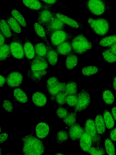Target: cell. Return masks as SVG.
<instances>
[{
	"mask_svg": "<svg viewBox=\"0 0 116 155\" xmlns=\"http://www.w3.org/2000/svg\"><path fill=\"white\" fill-rule=\"evenodd\" d=\"M29 64L27 75L35 83H38L48 73V63L44 58L36 55Z\"/></svg>",
	"mask_w": 116,
	"mask_h": 155,
	"instance_id": "6da1fadb",
	"label": "cell"
},
{
	"mask_svg": "<svg viewBox=\"0 0 116 155\" xmlns=\"http://www.w3.org/2000/svg\"><path fill=\"white\" fill-rule=\"evenodd\" d=\"M23 142L22 151L24 155L43 154L45 147L42 141L34 136L32 134L22 137Z\"/></svg>",
	"mask_w": 116,
	"mask_h": 155,
	"instance_id": "7a4b0ae2",
	"label": "cell"
},
{
	"mask_svg": "<svg viewBox=\"0 0 116 155\" xmlns=\"http://www.w3.org/2000/svg\"><path fill=\"white\" fill-rule=\"evenodd\" d=\"M83 6L90 13L97 16L104 15L110 9L107 0H87L84 2Z\"/></svg>",
	"mask_w": 116,
	"mask_h": 155,
	"instance_id": "3957f363",
	"label": "cell"
},
{
	"mask_svg": "<svg viewBox=\"0 0 116 155\" xmlns=\"http://www.w3.org/2000/svg\"><path fill=\"white\" fill-rule=\"evenodd\" d=\"M72 48L75 54L82 55L91 50L94 45L82 34L74 37L71 41Z\"/></svg>",
	"mask_w": 116,
	"mask_h": 155,
	"instance_id": "277c9868",
	"label": "cell"
},
{
	"mask_svg": "<svg viewBox=\"0 0 116 155\" xmlns=\"http://www.w3.org/2000/svg\"><path fill=\"white\" fill-rule=\"evenodd\" d=\"M46 32L49 37L51 44L55 49L62 43L72 40L74 37L72 33L65 29Z\"/></svg>",
	"mask_w": 116,
	"mask_h": 155,
	"instance_id": "5b68a950",
	"label": "cell"
},
{
	"mask_svg": "<svg viewBox=\"0 0 116 155\" xmlns=\"http://www.w3.org/2000/svg\"><path fill=\"white\" fill-rule=\"evenodd\" d=\"M66 83L60 82L55 76H50L47 80V89L51 96L50 100L55 101V96L59 92L65 91Z\"/></svg>",
	"mask_w": 116,
	"mask_h": 155,
	"instance_id": "8992f818",
	"label": "cell"
},
{
	"mask_svg": "<svg viewBox=\"0 0 116 155\" xmlns=\"http://www.w3.org/2000/svg\"><path fill=\"white\" fill-rule=\"evenodd\" d=\"M88 23L95 33L98 35L103 36L108 32L109 28L108 21L104 18L94 19L89 18Z\"/></svg>",
	"mask_w": 116,
	"mask_h": 155,
	"instance_id": "52a82bcc",
	"label": "cell"
},
{
	"mask_svg": "<svg viewBox=\"0 0 116 155\" xmlns=\"http://www.w3.org/2000/svg\"><path fill=\"white\" fill-rule=\"evenodd\" d=\"M9 46L11 55L14 58L18 59H24V43L17 34L13 31Z\"/></svg>",
	"mask_w": 116,
	"mask_h": 155,
	"instance_id": "ba28073f",
	"label": "cell"
},
{
	"mask_svg": "<svg viewBox=\"0 0 116 155\" xmlns=\"http://www.w3.org/2000/svg\"><path fill=\"white\" fill-rule=\"evenodd\" d=\"M84 130L85 132L92 138V145H101L102 137L98 134L95 121L93 120L91 118L87 120L85 124Z\"/></svg>",
	"mask_w": 116,
	"mask_h": 155,
	"instance_id": "9c48e42d",
	"label": "cell"
},
{
	"mask_svg": "<svg viewBox=\"0 0 116 155\" xmlns=\"http://www.w3.org/2000/svg\"><path fill=\"white\" fill-rule=\"evenodd\" d=\"M91 97L89 91L83 89L78 94L77 102L73 111L80 112L84 110L89 107Z\"/></svg>",
	"mask_w": 116,
	"mask_h": 155,
	"instance_id": "30bf717a",
	"label": "cell"
},
{
	"mask_svg": "<svg viewBox=\"0 0 116 155\" xmlns=\"http://www.w3.org/2000/svg\"><path fill=\"white\" fill-rule=\"evenodd\" d=\"M27 8L37 12L43 9L53 11L54 6L45 4L39 0H20Z\"/></svg>",
	"mask_w": 116,
	"mask_h": 155,
	"instance_id": "8fae6325",
	"label": "cell"
},
{
	"mask_svg": "<svg viewBox=\"0 0 116 155\" xmlns=\"http://www.w3.org/2000/svg\"><path fill=\"white\" fill-rule=\"evenodd\" d=\"M22 74L18 71L10 73L6 78V83L10 87H16L20 86L22 82Z\"/></svg>",
	"mask_w": 116,
	"mask_h": 155,
	"instance_id": "7c38bea8",
	"label": "cell"
},
{
	"mask_svg": "<svg viewBox=\"0 0 116 155\" xmlns=\"http://www.w3.org/2000/svg\"><path fill=\"white\" fill-rule=\"evenodd\" d=\"M53 12L55 16L67 25L76 28L84 29L81 23L78 22L74 19L61 13Z\"/></svg>",
	"mask_w": 116,
	"mask_h": 155,
	"instance_id": "4fadbf2b",
	"label": "cell"
},
{
	"mask_svg": "<svg viewBox=\"0 0 116 155\" xmlns=\"http://www.w3.org/2000/svg\"><path fill=\"white\" fill-rule=\"evenodd\" d=\"M37 13V22L44 27L54 16L53 11L49 9H43Z\"/></svg>",
	"mask_w": 116,
	"mask_h": 155,
	"instance_id": "5bb4252c",
	"label": "cell"
},
{
	"mask_svg": "<svg viewBox=\"0 0 116 155\" xmlns=\"http://www.w3.org/2000/svg\"><path fill=\"white\" fill-rule=\"evenodd\" d=\"M85 132L84 128L81 127L79 123L76 122L69 127L68 132L69 138L75 141L79 140Z\"/></svg>",
	"mask_w": 116,
	"mask_h": 155,
	"instance_id": "9a60e30c",
	"label": "cell"
},
{
	"mask_svg": "<svg viewBox=\"0 0 116 155\" xmlns=\"http://www.w3.org/2000/svg\"><path fill=\"white\" fill-rule=\"evenodd\" d=\"M24 55L29 61L30 64L36 55L34 46L26 35L24 37Z\"/></svg>",
	"mask_w": 116,
	"mask_h": 155,
	"instance_id": "2e32d148",
	"label": "cell"
},
{
	"mask_svg": "<svg viewBox=\"0 0 116 155\" xmlns=\"http://www.w3.org/2000/svg\"><path fill=\"white\" fill-rule=\"evenodd\" d=\"M67 25L54 15L53 19L44 27L46 32L64 29Z\"/></svg>",
	"mask_w": 116,
	"mask_h": 155,
	"instance_id": "e0dca14e",
	"label": "cell"
},
{
	"mask_svg": "<svg viewBox=\"0 0 116 155\" xmlns=\"http://www.w3.org/2000/svg\"><path fill=\"white\" fill-rule=\"evenodd\" d=\"M71 41H65L55 48L59 55L67 56L71 54H75L72 48Z\"/></svg>",
	"mask_w": 116,
	"mask_h": 155,
	"instance_id": "ac0fdd59",
	"label": "cell"
},
{
	"mask_svg": "<svg viewBox=\"0 0 116 155\" xmlns=\"http://www.w3.org/2000/svg\"><path fill=\"white\" fill-rule=\"evenodd\" d=\"M50 130V127L47 123L39 122L37 124L35 128L36 136L40 139L44 138L48 135Z\"/></svg>",
	"mask_w": 116,
	"mask_h": 155,
	"instance_id": "d6986e66",
	"label": "cell"
},
{
	"mask_svg": "<svg viewBox=\"0 0 116 155\" xmlns=\"http://www.w3.org/2000/svg\"><path fill=\"white\" fill-rule=\"evenodd\" d=\"M103 116L101 114H98L95 121L97 132L102 137L105 136L106 128Z\"/></svg>",
	"mask_w": 116,
	"mask_h": 155,
	"instance_id": "ffe728a7",
	"label": "cell"
},
{
	"mask_svg": "<svg viewBox=\"0 0 116 155\" xmlns=\"http://www.w3.org/2000/svg\"><path fill=\"white\" fill-rule=\"evenodd\" d=\"M34 28L36 34L42 39L47 45L53 47L48 40L47 34L43 26L36 22L34 24Z\"/></svg>",
	"mask_w": 116,
	"mask_h": 155,
	"instance_id": "44dd1931",
	"label": "cell"
},
{
	"mask_svg": "<svg viewBox=\"0 0 116 155\" xmlns=\"http://www.w3.org/2000/svg\"><path fill=\"white\" fill-rule=\"evenodd\" d=\"M31 98L34 105L38 107L44 106L47 102L46 96L40 91H37L34 93Z\"/></svg>",
	"mask_w": 116,
	"mask_h": 155,
	"instance_id": "7402d4cb",
	"label": "cell"
},
{
	"mask_svg": "<svg viewBox=\"0 0 116 155\" xmlns=\"http://www.w3.org/2000/svg\"><path fill=\"white\" fill-rule=\"evenodd\" d=\"M5 16L6 19L12 31L17 34L21 33L22 26L19 23L11 14H7Z\"/></svg>",
	"mask_w": 116,
	"mask_h": 155,
	"instance_id": "603a6c76",
	"label": "cell"
},
{
	"mask_svg": "<svg viewBox=\"0 0 116 155\" xmlns=\"http://www.w3.org/2000/svg\"><path fill=\"white\" fill-rule=\"evenodd\" d=\"M79 140V145L83 151L87 152L92 145V138L85 132Z\"/></svg>",
	"mask_w": 116,
	"mask_h": 155,
	"instance_id": "cb8c5ba5",
	"label": "cell"
},
{
	"mask_svg": "<svg viewBox=\"0 0 116 155\" xmlns=\"http://www.w3.org/2000/svg\"><path fill=\"white\" fill-rule=\"evenodd\" d=\"M58 56L57 52L53 47L47 46L46 60L50 65L54 66L57 64Z\"/></svg>",
	"mask_w": 116,
	"mask_h": 155,
	"instance_id": "d4e9b609",
	"label": "cell"
},
{
	"mask_svg": "<svg viewBox=\"0 0 116 155\" xmlns=\"http://www.w3.org/2000/svg\"><path fill=\"white\" fill-rule=\"evenodd\" d=\"M11 15L19 23L21 26L25 27L27 26V22L24 17L19 11L11 5H9Z\"/></svg>",
	"mask_w": 116,
	"mask_h": 155,
	"instance_id": "484cf974",
	"label": "cell"
},
{
	"mask_svg": "<svg viewBox=\"0 0 116 155\" xmlns=\"http://www.w3.org/2000/svg\"><path fill=\"white\" fill-rule=\"evenodd\" d=\"M0 32L7 38L12 37L13 31L6 19L2 18L0 21Z\"/></svg>",
	"mask_w": 116,
	"mask_h": 155,
	"instance_id": "4316f807",
	"label": "cell"
},
{
	"mask_svg": "<svg viewBox=\"0 0 116 155\" xmlns=\"http://www.w3.org/2000/svg\"><path fill=\"white\" fill-rule=\"evenodd\" d=\"M36 55L46 59L47 46L44 42L37 43L34 45Z\"/></svg>",
	"mask_w": 116,
	"mask_h": 155,
	"instance_id": "83f0119b",
	"label": "cell"
},
{
	"mask_svg": "<svg viewBox=\"0 0 116 155\" xmlns=\"http://www.w3.org/2000/svg\"><path fill=\"white\" fill-rule=\"evenodd\" d=\"M103 116L106 128L108 129L112 128L114 126L115 121L111 114L106 108L104 111Z\"/></svg>",
	"mask_w": 116,
	"mask_h": 155,
	"instance_id": "f1b7e54d",
	"label": "cell"
},
{
	"mask_svg": "<svg viewBox=\"0 0 116 155\" xmlns=\"http://www.w3.org/2000/svg\"><path fill=\"white\" fill-rule=\"evenodd\" d=\"M13 94L15 100L20 103H26L28 101L27 94L20 88H18L14 89L13 91Z\"/></svg>",
	"mask_w": 116,
	"mask_h": 155,
	"instance_id": "f546056e",
	"label": "cell"
},
{
	"mask_svg": "<svg viewBox=\"0 0 116 155\" xmlns=\"http://www.w3.org/2000/svg\"><path fill=\"white\" fill-rule=\"evenodd\" d=\"M116 42V34L105 36L99 40V44L103 47L109 46Z\"/></svg>",
	"mask_w": 116,
	"mask_h": 155,
	"instance_id": "4dcf8cb0",
	"label": "cell"
},
{
	"mask_svg": "<svg viewBox=\"0 0 116 155\" xmlns=\"http://www.w3.org/2000/svg\"><path fill=\"white\" fill-rule=\"evenodd\" d=\"M78 59L75 54H70L67 56L65 61L66 67L67 69L72 70L77 64Z\"/></svg>",
	"mask_w": 116,
	"mask_h": 155,
	"instance_id": "1f68e13d",
	"label": "cell"
},
{
	"mask_svg": "<svg viewBox=\"0 0 116 155\" xmlns=\"http://www.w3.org/2000/svg\"><path fill=\"white\" fill-rule=\"evenodd\" d=\"M78 86L75 81L70 80L66 83L65 92L67 95L78 94Z\"/></svg>",
	"mask_w": 116,
	"mask_h": 155,
	"instance_id": "d6a6232c",
	"label": "cell"
},
{
	"mask_svg": "<svg viewBox=\"0 0 116 155\" xmlns=\"http://www.w3.org/2000/svg\"><path fill=\"white\" fill-rule=\"evenodd\" d=\"M102 55V60L105 62L109 63L116 62V55L113 53L109 48L103 51Z\"/></svg>",
	"mask_w": 116,
	"mask_h": 155,
	"instance_id": "836d02e7",
	"label": "cell"
},
{
	"mask_svg": "<svg viewBox=\"0 0 116 155\" xmlns=\"http://www.w3.org/2000/svg\"><path fill=\"white\" fill-rule=\"evenodd\" d=\"M0 61H4L10 57L11 55L9 45L5 44L0 46Z\"/></svg>",
	"mask_w": 116,
	"mask_h": 155,
	"instance_id": "e575fe53",
	"label": "cell"
},
{
	"mask_svg": "<svg viewBox=\"0 0 116 155\" xmlns=\"http://www.w3.org/2000/svg\"><path fill=\"white\" fill-rule=\"evenodd\" d=\"M76 112H69L67 116L63 119V121L67 126L70 127L76 123Z\"/></svg>",
	"mask_w": 116,
	"mask_h": 155,
	"instance_id": "d590c367",
	"label": "cell"
},
{
	"mask_svg": "<svg viewBox=\"0 0 116 155\" xmlns=\"http://www.w3.org/2000/svg\"><path fill=\"white\" fill-rule=\"evenodd\" d=\"M102 99L106 104L110 105L113 103L115 98L111 91L108 90H106L103 92Z\"/></svg>",
	"mask_w": 116,
	"mask_h": 155,
	"instance_id": "8d00e7d4",
	"label": "cell"
},
{
	"mask_svg": "<svg viewBox=\"0 0 116 155\" xmlns=\"http://www.w3.org/2000/svg\"><path fill=\"white\" fill-rule=\"evenodd\" d=\"M69 137L68 133L67 131L60 130L56 134L55 142L56 143H62L67 141Z\"/></svg>",
	"mask_w": 116,
	"mask_h": 155,
	"instance_id": "74e56055",
	"label": "cell"
},
{
	"mask_svg": "<svg viewBox=\"0 0 116 155\" xmlns=\"http://www.w3.org/2000/svg\"><path fill=\"white\" fill-rule=\"evenodd\" d=\"M104 145L105 152L108 154H115V147L112 140L110 138L107 137L105 140Z\"/></svg>",
	"mask_w": 116,
	"mask_h": 155,
	"instance_id": "f35d334b",
	"label": "cell"
},
{
	"mask_svg": "<svg viewBox=\"0 0 116 155\" xmlns=\"http://www.w3.org/2000/svg\"><path fill=\"white\" fill-rule=\"evenodd\" d=\"M87 153L89 154L93 155H103L105 154L106 153L101 145H92Z\"/></svg>",
	"mask_w": 116,
	"mask_h": 155,
	"instance_id": "ab89813d",
	"label": "cell"
},
{
	"mask_svg": "<svg viewBox=\"0 0 116 155\" xmlns=\"http://www.w3.org/2000/svg\"><path fill=\"white\" fill-rule=\"evenodd\" d=\"M99 71L98 68L95 66H87L82 70V74L85 76H90L95 74Z\"/></svg>",
	"mask_w": 116,
	"mask_h": 155,
	"instance_id": "60d3db41",
	"label": "cell"
},
{
	"mask_svg": "<svg viewBox=\"0 0 116 155\" xmlns=\"http://www.w3.org/2000/svg\"><path fill=\"white\" fill-rule=\"evenodd\" d=\"M78 94L67 95L66 98V103L71 107H74L76 105L78 100Z\"/></svg>",
	"mask_w": 116,
	"mask_h": 155,
	"instance_id": "b9f144b4",
	"label": "cell"
},
{
	"mask_svg": "<svg viewBox=\"0 0 116 155\" xmlns=\"http://www.w3.org/2000/svg\"><path fill=\"white\" fill-rule=\"evenodd\" d=\"M67 95L65 91L58 93L55 97V101L59 105L63 106L66 104V98Z\"/></svg>",
	"mask_w": 116,
	"mask_h": 155,
	"instance_id": "7bdbcfd3",
	"label": "cell"
},
{
	"mask_svg": "<svg viewBox=\"0 0 116 155\" xmlns=\"http://www.w3.org/2000/svg\"><path fill=\"white\" fill-rule=\"evenodd\" d=\"M44 3L53 6H58L66 8V5L59 0H39Z\"/></svg>",
	"mask_w": 116,
	"mask_h": 155,
	"instance_id": "ee69618b",
	"label": "cell"
},
{
	"mask_svg": "<svg viewBox=\"0 0 116 155\" xmlns=\"http://www.w3.org/2000/svg\"><path fill=\"white\" fill-rule=\"evenodd\" d=\"M69 111L67 109L62 106L59 105L56 111L57 116L60 118L63 119L68 114Z\"/></svg>",
	"mask_w": 116,
	"mask_h": 155,
	"instance_id": "f6af8a7d",
	"label": "cell"
},
{
	"mask_svg": "<svg viewBox=\"0 0 116 155\" xmlns=\"http://www.w3.org/2000/svg\"><path fill=\"white\" fill-rule=\"evenodd\" d=\"M3 107L5 110L8 113H12L13 110V105L9 100H4L3 103Z\"/></svg>",
	"mask_w": 116,
	"mask_h": 155,
	"instance_id": "bcb514c9",
	"label": "cell"
},
{
	"mask_svg": "<svg viewBox=\"0 0 116 155\" xmlns=\"http://www.w3.org/2000/svg\"><path fill=\"white\" fill-rule=\"evenodd\" d=\"M109 136L112 141L116 142V127L111 130L110 132Z\"/></svg>",
	"mask_w": 116,
	"mask_h": 155,
	"instance_id": "7dc6e473",
	"label": "cell"
},
{
	"mask_svg": "<svg viewBox=\"0 0 116 155\" xmlns=\"http://www.w3.org/2000/svg\"><path fill=\"white\" fill-rule=\"evenodd\" d=\"M8 134L6 133H4L0 134V144L5 142L8 137Z\"/></svg>",
	"mask_w": 116,
	"mask_h": 155,
	"instance_id": "c3c4849f",
	"label": "cell"
},
{
	"mask_svg": "<svg viewBox=\"0 0 116 155\" xmlns=\"http://www.w3.org/2000/svg\"><path fill=\"white\" fill-rule=\"evenodd\" d=\"M8 38L4 36L0 32V46L6 44L8 42Z\"/></svg>",
	"mask_w": 116,
	"mask_h": 155,
	"instance_id": "681fc988",
	"label": "cell"
},
{
	"mask_svg": "<svg viewBox=\"0 0 116 155\" xmlns=\"http://www.w3.org/2000/svg\"><path fill=\"white\" fill-rule=\"evenodd\" d=\"M108 48L113 53L116 55V42L109 46Z\"/></svg>",
	"mask_w": 116,
	"mask_h": 155,
	"instance_id": "f907efd6",
	"label": "cell"
},
{
	"mask_svg": "<svg viewBox=\"0 0 116 155\" xmlns=\"http://www.w3.org/2000/svg\"><path fill=\"white\" fill-rule=\"evenodd\" d=\"M0 87H2L5 82H6V78L2 75L0 74Z\"/></svg>",
	"mask_w": 116,
	"mask_h": 155,
	"instance_id": "816d5d0a",
	"label": "cell"
},
{
	"mask_svg": "<svg viewBox=\"0 0 116 155\" xmlns=\"http://www.w3.org/2000/svg\"><path fill=\"white\" fill-rule=\"evenodd\" d=\"M111 114L114 119L116 121V107H113L111 110Z\"/></svg>",
	"mask_w": 116,
	"mask_h": 155,
	"instance_id": "f5cc1de1",
	"label": "cell"
},
{
	"mask_svg": "<svg viewBox=\"0 0 116 155\" xmlns=\"http://www.w3.org/2000/svg\"><path fill=\"white\" fill-rule=\"evenodd\" d=\"M112 83L114 88L116 91V76L112 78Z\"/></svg>",
	"mask_w": 116,
	"mask_h": 155,
	"instance_id": "db71d44e",
	"label": "cell"
},
{
	"mask_svg": "<svg viewBox=\"0 0 116 155\" xmlns=\"http://www.w3.org/2000/svg\"><path fill=\"white\" fill-rule=\"evenodd\" d=\"M55 154L56 155H63L64 154H63V153H57L56 154Z\"/></svg>",
	"mask_w": 116,
	"mask_h": 155,
	"instance_id": "11a10c76",
	"label": "cell"
},
{
	"mask_svg": "<svg viewBox=\"0 0 116 155\" xmlns=\"http://www.w3.org/2000/svg\"><path fill=\"white\" fill-rule=\"evenodd\" d=\"M115 145H116V142H115Z\"/></svg>",
	"mask_w": 116,
	"mask_h": 155,
	"instance_id": "9f6ffc18",
	"label": "cell"
},
{
	"mask_svg": "<svg viewBox=\"0 0 116 155\" xmlns=\"http://www.w3.org/2000/svg\"></svg>",
	"mask_w": 116,
	"mask_h": 155,
	"instance_id": "6f0895ef",
	"label": "cell"
},
{
	"mask_svg": "<svg viewBox=\"0 0 116 155\" xmlns=\"http://www.w3.org/2000/svg\"><path fill=\"white\" fill-rule=\"evenodd\" d=\"M115 0V1H116V0Z\"/></svg>",
	"mask_w": 116,
	"mask_h": 155,
	"instance_id": "680465c9",
	"label": "cell"
}]
</instances>
